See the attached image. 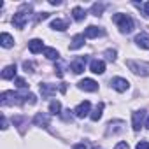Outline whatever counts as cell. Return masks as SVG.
I'll return each mask as SVG.
<instances>
[{
	"instance_id": "1",
	"label": "cell",
	"mask_w": 149,
	"mask_h": 149,
	"mask_svg": "<svg viewBox=\"0 0 149 149\" xmlns=\"http://www.w3.org/2000/svg\"><path fill=\"white\" fill-rule=\"evenodd\" d=\"M112 21L118 25V28H119L121 33H130L133 30V19L128 14H114Z\"/></svg>"
},
{
	"instance_id": "2",
	"label": "cell",
	"mask_w": 149,
	"mask_h": 149,
	"mask_svg": "<svg viewBox=\"0 0 149 149\" xmlns=\"http://www.w3.org/2000/svg\"><path fill=\"white\" fill-rule=\"evenodd\" d=\"M30 11H32V7L30 6H21V9L14 14V18H13V25L16 26V28H25V23H26V18H28V14H30Z\"/></svg>"
},
{
	"instance_id": "3",
	"label": "cell",
	"mask_w": 149,
	"mask_h": 149,
	"mask_svg": "<svg viewBox=\"0 0 149 149\" xmlns=\"http://www.w3.org/2000/svg\"><path fill=\"white\" fill-rule=\"evenodd\" d=\"M0 102H2V105H14V104H23L25 102V95H18L14 91H4L2 95H0Z\"/></svg>"
},
{
	"instance_id": "4",
	"label": "cell",
	"mask_w": 149,
	"mask_h": 149,
	"mask_svg": "<svg viewBox=\"0 0 149 149\" xmlns=\"http://www.w3.org/2000/svg\"><path fill=\"white\" fill-rule=\"evenodd\" d=\"M126 65H128V68H130L133 74H140V76H149V63L128 60V61H126Z\"/></svg>"
},
{
	"instance_id": "5",
	"label": "cell",
	"mask_w": 149,
	"mask_h": 149,
	"mask_svg": "<svg viewBox=\"0 0 149 149\" xmlns=\"http://www.w3.org/2000/svg\"><path fill=\"white\" fill-rule=\"evenodd\" d=\"M90 109H91V104H90L88 100H84V102H81L76 109H74V112H76V116H77V118H86V116L91 112Z\"/></svg>"
},
{
	"instance_id": "6",
	"label": "cell",
	"mask_w": 149,
	"mask_h": 149,
	"mask_svg": "<svg viewBox=\"0 0 149 149\" xmlns=\"http://www.w3.org/2000/svg\"><path fill=\"white\" fill-rule=\"evenodd\" d=\"M111 84H112V88H114L116 91H119V93L126 91L128 86H130V83H128L126 79H123V77H114V79L111 81Z\"/></svg>"
},
{
	"instance_id": "7",
	"label": "cell",
	"mask_w": 149,
	"mask_h": 149,
	"mask_svg": "<svg viewBox=\"0 0 149 149\" xmlns=\"http://www.w3.org/2000/svg\"><path fill=\"white\" fill-rule=\"evenodd\" d=\"M84 67H86V56L83 58H77V60H74L72 63H70V70L74 72V74H81L83 70H84Z\"/></svg>"
},
{
	"instance_id": "8",
	"label": "cell",
	"mask_w": 149,
	"mask_h": 149,
	"mask_svg": "<svg viewBox=\"0 0 149 149\" xmlns=\"http://www.w3.org/2000/svg\"><path fill=\"white\" fill-rule=\"evenodd\" d=\"M79 88L84 90V91H97L98 90V83L93 81V79H83L79 83Z\"/></svg>"
},
{
	"instance_id": "9",
	"label": "cell",
	"mask_w": 149,
	"mask_h": 149,
	"mask_svg": "<svg viewBox=\"0 0 149 149\" xmlns=\"http://www.w3.org/2000/svg\"><path fill=\"white\" fill-rule=\"evenodd\" d=\"M40 93H42V98H49L56 93V86L47 84V83H40Z\"/></svg>"
},
{
	"instance_id": "10",
	"label": "cell",
	"mask_w": 149,
	"mask_h": 149,
	"mask_svg": "<svg viewBox=\"0 0 149 149\" xmlns=\"http://www.w3.org/2000/svg\"><path fill=\"white\" fill-rule=\"evenodd\" d=\"M135 42H137L139 47H142V49H149V33L140 32V33L135 37Z\"/></svg>"
},
{
	"instance_id": "11",
	"label": "cell",
	"mask_w": 149,
	"mask_h": 149,
	"mask_svg": "<svg viewBox=\"0 0 149 149\" xmlns=\"http://www.w3.org/2000/svg\"><path fill=\"white\" fill-rule=\"evenodd\" d=\"M105 32L102 30V28H98V26H88L86 30H84V37H88V39H95V37H100V35H104Z\"/></svg>"
},
{
	"instance_id": "12",
	"label": "cell",
	"mask_w": 149,
	"mask_h": 149,
	"mask_svg": "<svg viewBox=\"0 0 149 149\" xmlns=\"http://www.w3.org/2000/svg\"><path fill=\"white\" fill-rule=\"evenodd\" d=\"M28 49H30V53L37 54V53H40V51L46 49V47H44V44H42L40 39H32V40L28 42Z\"/></svg>"
},
{
	"instance_id": "13",
	"label": "cell",
	"mask_w": 149,
	"mask_h": 149,
	"mask_svg": "<svg viewBox=\"0 0 149 149\" xmlns=\"http://www.w3.org/2000/svg\"><path fill=\"white\" fill-rule=\"evenodd\" d=\"M144 116H146V112L144 111H137V112H133V130L135 132H139L140 130V126H142V121H144Z\"/></svg>"
},
{
	"instance_id": "14",
	"label": "cell",
	"mask_w": 149,
	"mask_h": 149,
	"mask_svg": "<svg viewBox=\"0 0 149 149\" xmlns=\"http://www.w3.org/2000/svg\"><path fill=\"white\" fill-rule=\"evenodd\" d=\"M90 68H91L93 74H104L105 72V63L102 60H93L91 65H90Z\"/></svg>"
},
{
	"instance_id": "15",
	"label": "cell",
	"mask_w": 149,
	"mask_h": 149,
	"mask_svg": "<svg viewBox=\"0 0 149 149\" xmlns=\"http://www.w3.org/2000/svg\"><path fill=\"white\" fill-rule=\"evenodd\" d=\"M16 76V65H7L2 70V79H14Z\"/></svg>"
},
{
	"instance_id": "16",
	"label": "cell",
	"mask_w": 149,
	"mask_h": 149,
	"mask_svg": "<svg viewBox=\"0 0 149 149\" xmlns=\"http://www.w3.org/2000/svg\"><path fill=\"white\" fill-rule=\"evenodd\" d=\"M104 107H105V105H104V102H100V104H98V105H97V107H95V109L91 111V114H90V118H91V121H98V119L102 118V112H104Z\"/></svg>"
},
{
	"instance_id": "17",
	"label": "cell",
	"mask_w": 149,
	"mask_h": 149,
	"mask_svg": "<svg viewBox=\"0 0 149 149\" xmlns=\"http://www.w3.org/2000/svg\"><path fill=\"white\" fill-rule=\"evenodd\" d=\"M33 123H35L37 126H42V125H44V126H47V125H49V116H47V114H44V112H39V114L33 118Z\"/></svg>"
},
{
	"instance_id": "18",
	"label": "cell",
	"mask_w": 149,
	"mask_h": 149,
	"mask_svg": "<svg viewBox=\"0 0 149 149\" xmlns=\"http://www.w3.org/2000/svg\"><path fill=\"white\" fill-rule=\"evenodd\" d=\"M0 44H2L4 47H13L14 46V39L9 35V33H2V35H0Z\"/></svg>"
},
{
	"instance_id": "19",
	"label": "cell",
	"mask_w": 149,
	"mask_h": 149,
	"mask_svg": "<svg viewBox=\"0 0 149 149\" xmlns=\"http://www.w3.org/2000/svg\"><path fill=\"white\" fill-rule=\"evenodd\" d=\"M72 16H74V19H76V21H83L86 18V11L83 7H74L72 9Z\"/></svg>"
},
{
	"instance_id": "20",
	"label": "cell",
	"mask_w": 149,
	"mask_h": 149,
	"mask_svg": "<svg viewBox=\"0 0 149 149\" xmlns=\"http://www.w3.org/2000/svg\"><path fill=\"white\" fill-rule=\"evenodd\" d=\"M84 46V35H76L72 39V44H70V49L74 51V49H79V47H83Z\"/></svg>"
},
{
	"instance_id": "21",
	"label": "cell",
	"mask_w": 149,
	"mask_h": 149,
	"mask_svg": "<svg viewBox=\"0 0 149 149\" xmlns=\"http://www.w3.org/2000/svg\"><path fill=\"white\" fill-rule=\"evenodd\" d=\"M51 28H54L58 32H63V30H67V21H63V19H53Z\"/></svg>"
},
{
	"instance_id": "22",
	"label": "cell",
	"mask_w": 149,
	"mask_h": 149,
	"mask_svg": "<svg viewBox=\"0 0 149 149\" xmlns=\"http://www.w3.org/2000/svg\"><path fill=\"white\" fill-rule=\"evenodd\" d=\"M44 54H46V58H49V60H58V58H60L58 51L53 49V47H46V49H44Z\"/></svg>"
},
{
	"instance_id": "23",
	"label": "cell",
	"mask_w": 149,
	"mask_h": 149,
	"mask_svg": "<svg viewBox=\"0 0 149 149\" xmlns=\"http://www.w3.org/2000/svg\"><path fill=\"white\" fill-rule=\"evenodd\" d=\"M49 111H51V114H60V111H61V104H60L58 100H53V102L49 104Z\"/></svg>"
},
{
	"instance_id": "24",
	"label": "cell",
	"mask_w": 149,
	"mask_h": 149,
	"mask_svg": "<svg viewBox=\"0 0 149 149\" xmlns=\"http://www.w3.org/2000/svg\"><path fill=\"white\" fill-rule=\"evenodd\" d=\"M104 13V6L102 4H93V7H91V14L93 16H100Z\"/></svg>"
},
{
	"instance_id": "25",
	"label": "cell",
	"mask_w": 149,
	"mask_h": 149,
	"mask_svg": "<svg viewBox=\"0 0 149 149\" xmlns=\"http://www.w3.org/2000/svg\"><path fill=\"white\" fill-rule=\"evenodd\" d=\"M25 102H28L30 105H33V104L37 102V97H35L33 93H26V95H25Z\"/></svg>"
},
{
	"instance_id": "26",
	"label": "cell",
	"mask_w": 149,
	"mask_h": 149,
	"mask_svg": "<svg viewBox=\"0 0 149 149\" xmlns=\"http://www.w3.org/2000/svg\"><path fill=\"white\" fill-rule=\"evenodd\" d=\"M105 58H107L109 61H114V60H116V51H114V49H107V51H105Z\"/></svg>"
},
{
	"instance_id": "27",
	"label": "cell",
	"mask_w": 149,
	"mask_h": 149,
	"mask_svg": "<svg viewBox=\"0 0 149 149\" xmlns=\"http://www.w3.org/2000/svg\"><path fill=\"white\" fill-rule=\"evenodd\" d=\"M54 72H56V76H58V77H63V65H61V63L54 65Z\"/></svg>"
},
{
	"instance_id": "28",
	"label": "cell",
	"mask_w": 149,
	"mask_h": 149,
	"mask_svg": "<svg viewBox=\"0 0 149 149\" xmlns=\"http://www.w3.org/2000/svg\"><path fill=\"white\" fill-rule=\"evenodd\" d=\"M16 86H18V88H26L28 84H26V81H25V79H21V77H16Z\"/></svg>"
},
{
	"instance_id": "29",
	"label": "cell",
	"mask_w": 149,
	"mask_h": 149,
	"mask_svg": "<svg viewBox=\"0 0 149 149\" xmlns=\"http://www.w3.org/2000/svg\"><path fill=\"white\" fill-rule=\"evenodd\" d=\"M47 18H49V13H40V14H37V19H35V21L39 23V21H44V19H47Z\"/></svg>"
},
{
	"instance_id": "30",
	"label": "cell",
	"mask_w": 149,
	"mask_h": 149,
	"mask_svg": "<svg viewBox=\"0 0 149 149\" xmlns=\"http://www.w3.org/2000/svg\"><path fill=\"white\" fill-rule=\"evenodd\" d=\"M23 68H25L26 72H33V63H32V61H25V63H23Z\"/></svg>"
},
{
	"instance_id": "31",
	"label": "cell",
	"mask_w": 149,
	"mask_h": 149,
	"mask_svg": "<svg viewBox=\"0 0 149 149\" xmlns=\"http://www.w3.org/2000/svg\"><path fill=\"white\" fill-rule=\"evenodd\" d=\"M137 149H149V142H146V140L139 142V144H137Z\"/></svg>"
},
{
	"instance_id": "32",
	"label": "cell",
	"mask_w": 149,
	"mask_h": 149,
	"mask_svg": "<svg viewBox=\"0 0 149 149\" xmlns=\"http://www.w3.org/2000/svg\"><path fill=\"white\" fill-rule=\"evenodd\" d=\"M114 149H128V144H126V142H118Z\"/></svg>"
},
{
	"instance_id": "33",
	"label": "cell",
	"mask_w": 149,
	"mask_h": 149,
	"mask_svg": "<svg viewBox=\"0 0 149 149\" xmlns=\"http://www.w3.org/2000/svg\"><path fill=\"white\" fill-rule=\"evenodd\" d=\"M6 128H7V119L2 118V130H6Z\"/></svg>"
},
{
	"instance_id": "34",
	"label": "cell",
	"mask_w": 149,
	"mask_h": 149,
	"mask_svg": "<svg viewBox=\"0 0 149 149\" xmlns=\"http://www.w3.org/2000/svg\"><path fill=\"white\" fill-rule=\"evenodd\" d=\"M74 149H86V146H84V144H77L76 147H74Z\"/></svg>"
},
{
	"instance_id": "35",
	"label": "cell",
	"mask_w": 149,
	"mask_h": 149,
	"mask_svg": "<svg viewBox=\"0 0 149 149\" xmlns=\"http://www.w3.org/2000/svg\"><path fill=\"white\" fill-rule=\"evenodd\" d=\"M144 11H146V14H147V16H149V2H147V4H146V6H144Z\"/></svg>"
},
{
	"instance_id": "36",
	"label": "cell",
	"mask_w": 149,
	"mask_h": 149,
	"mask_svg": "<svg viewBox=\"0 0 149 149\" xmlns=\"http://www.w3.org/2000/svg\"><path fill=\"white\" fill-rule=\"evenodd\" d=\"M146 126H147V128H149V118H147V121H146Z\"/></svg>"
},
{
	"instance_id": "37",
	"label": "cell",
	"mask_w": 149,
	"mask_h": 149,
	"mask_svg": "<svg viewBox=\"0 0 149 149\" xmlns=\"http://www.w3.org/2000/svg\"><path fill=\"white\" fill-rule=\"evenodd\" d=\"M93 149H102V147H93Z\"/></svg>"
}]
</instances>
